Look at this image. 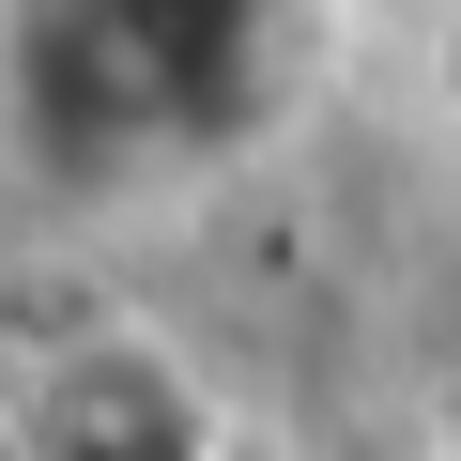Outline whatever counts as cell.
Returning a JSON list of instances; mask_svg holds the SVG:
<instances>
[{"label":"cell","instance_id":"6da1fadb","mask_svg":"<svg viewBox=\"0 0 461 461\" xmlns=\"http://www.w3.org/2000/svg\"><path fill=\"white\" fill-rule=\"evenodd\" d=\"M277 0H16V123L47 169H139L262 93Z\"/></svg>","mask_w":461,"mask_h":461},{"label":"cell","instance_id":"7a4b0ae2","mask_svg":"<svg viewBox=\"0 0 461 461\" xmlns=\"http://www.w3.org/2000/svg\"><path fill=\"white\" fill-rule=\"evenodd\" d=\"M16 461H215V415L185 400L169 354L93 339V354H62V369L16 400Z\"/></svg>","mask_w":461,"mask_h":461}]
</instances>
